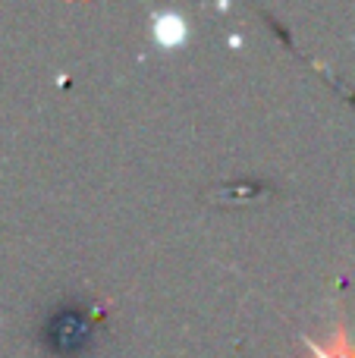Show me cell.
Returning <instances> with one entry per match:
<instances>
[{
	"mask_svg": "<svg viewBox=\"0 0 355 358\" xmlns=\"http://www.w3.org/2000/svg\"><path fill=\"white\" fill-rule=\"evenodd\" d=\"M151 35H154V41L161 48H180L186 41V22L176 13H161L154 19V25H151Z\"/></svg>",
	"mask_w": 355,
	"mask_h": 358,
	"instance_id": "6da1fadb",
	"label": "cell"
},
{
	"mask_svg": "<svg viewBox=\"0 0 355 358\" xmlns=\"http://www.w3.org/2000/svg\"><path fill=\"white\" fill-rule=\"evenodd\" d=\"M305 346L312 349V355H308V358H355V346L349 343L346 324H340V327H337V340L327 343V346H318V343L308 340V336H305Z\"/></svg>",
	"mask_w": 355,
	"mask_h": 358,
	"instance_id": "7a4b0ae2",
	"label": "cell"
}]
</instances>
